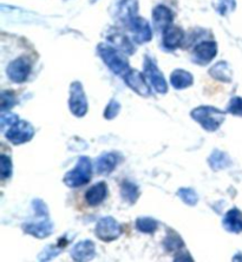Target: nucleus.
Wrapping results in <instances>:
<instances>
[{
    "mask_svg": "<svg viewBox=\"0 0 242 262\" xmlns=\"http://www.w3.org/2000/svg\"><path fill=\"white\" fill-rule=\"evenodd\" d=\"M191 118L196 121L207 131H216L225 122L227 111H222L214 106H199L190 114Z\"/></svg>",
    "mask_w": 242,
    "mask_h": 262,
    "instance_id": "f257e3e1",
    "label": "nucleus"
},
{
    "mask_svg": "<svg viewBox=\"0 0 242 262\" xmlns=\"http://www.w3.org/2000/svg\"><path fill=\"white\" fill-rule=\"evenodd\" d=\"M97 51L103 61L107 65V68L114 73H116V75L123 77L130 70L128 60L123 58V56L118 52V49H115L113 46L102 43L98 45Z\"/></svg>",
    "mask_w": 242,
    "mask_h": 262,
    "instance_id": "f03ea898",
    "label": "nucleus"
},
{
    "mask_svg": "<svg viewBox=\"0 0 242 262\" xmlns=\"http://www.w3.org/2000/svg\"><path fill=\"white\" fill-rule=\"evenodd\" d=\"M92 176V163L89 157H79L76 167L67 172L64 176V183L70 188H78L89 183Z\"/></svg>",
    "mask_w": 242,
    "mask_h": 262,
    "instance_id": "7ed1b4c3",
    "label": "nucleus"
},
{
    "mask_svg": "<svg viewBox=\"0 0 242 262\" xmlns=\"http://www.w3.org/2000/svg\"><path fill=\"white\" fill-rule=\"evenodd\" d=\"M123 233V229L120 223L116 220L106 216L99 220L96 225L95 234L99 240L110 242L114 240H117Z\"/></svg>",
    "mask_w": 242,
    "mask_h": 262,
    "instance_id": "20e7f679",
    "label": "nucleus"
},
{
    "mask_svg": "<svg viewBox=\"0 0 242 262\" xmlns=\"http://www.w3.org/2000/svg\"><path fill=\"white\" fill-rule=\"evenodd\" d=\"M69 106L76 117H83L87 113L86 95L84 92L83 85L79 82H74L71 84Z\"/></svg>",
    "mask_w": 242,
    "mask_h": 262,
    "instance_id": "39448f33",
    "label": "nucleus"
},
{
    "mask_svg": "<svg viewBox=\"0 0 242 262\" xmlns=\"http://www.w3.org/2000/svg\"><path fill=\"white\" fill-rule=\"evenodd\" d=\"M5 134L7 141H10L11 143L14 145H19L24 144L26 142L32 140L34 135V129L33 126L31 125V123L19 119L14 125L9 128V130H7Z\"/></svg>",
    "mask_w": 242,
    "mask_h": 262,
    "instance_id": "423d86ee",
    "label": "nucleus"
},
{
    "mask_svg": "<svg viewBox=\"0 0 242 262\" xmlns=\"http://www.w3.org/2000/svg\"><path fill=\"white\" fill-rule=\"evenodd\" d=\"M113 15L123 24L128 25L129 21L137 15V0H115L113 4Z\"/></svg>",
    "mask_w": 242,
    "mask_h": 262,
    "instance_id": "0eeeda50",
    "label": "nucleus"
},
{
    "mask_svg": "<svg viewBox=\"0 0 242 262\" xmlns=\"http://www.w3.org/2000/svg\"><path fill=\"white\" fill-rule=\"evenodd\" d=\"M144 75L156 92L163 95L168 91V84L164 79L162 72L159 70L156 64L148 57H145L144 60Z\"/></svg>",
    "mask_w": 242,
    "mask_h": 262,
    "instance_id": "6e6552de",
    "label": "nucleus"
},
{
    "mask_svg": "<svg viewBox=\"0 0 242 262\" xmlns=\"http://www.w3.org/2000/svg\"><path fill=\"white\" fill-rule=\"evenodd\" d=\"M130 30V32L133 33L134 40L138 44H145L149 43L152 38V31L151 26L149 25V23L145 19L141 17H134L131 20L129 21V24L126 25Z\"/></svg>",
    "mask_w": 242,
    "mask_h": 262,
    "instance_id": "1a4fd4ad",
    "label": "nucleus"
},
{
    "mask_svg": "<svg viewBox=\"0 0 242 262\" xmlns=\"http://www.w3.org/2000/svg\"><path fill=\"white\" fill-rule=\"evenodd\" d=\"M123 78H124L126 85L130 89H133L136 94L142 96V97H150L151 96V89L148 85L144 76L142 75L140 71L130 69V70L123 76Z\"/></svg>",
    "mask_w": 242,
    "mask_h": 262,
    "instance_id": "9d476101",
    "label": "nucleus"
},
{
    "mask_svg": "<svg viewBox=\"0 0 242 262\" xmlns=\"http://www.w3.org/2000/svg\"><path fill=\"white\" fill-rule=\"evenodd\" d=\"M217 55V44L212 40L202 41L196 45L193 52V60L196 64L206 65L212 61Z\"/></svg>",
    "mask_w": 242,
    "mask_h": 262,
    "instance_id": "9b49d317",
    "label": "nucleus"
},
{
    "mask_svg": "<svg viewBox=\"0 0 242 262\" xmlns=\"http://www.w3.org/2000/svg\"><path fill=\"white\" fill-rule=\"evenodd\" d=\"M31 72V65L25 58L11 61L7 67V76L14 83H24Z\"/></svg>",
    "mask_w": 242,
    "mask_h": 262,
    "instance_id": "f8f14e48",
    "label": "nucleus"
},
{
    "mask_svg": "<svg viewBox=\"0 0 242 262\" xmlns=\"http://www.w3.org/2000/svg\"><path fill=\"white\" fill-rule=\"evenodd\" d=\"M121 157L116 152H105L95 161V170L98 175H109L120 163Z\"/></svg>",
    "mask_w": 242,
    "mask_h": 262,
    "instance_id": "ddd939ff",
    "label": "nucleus"
},
{
    "mask_svg": "<svg viewBox=\"0 0 242 262\" xmlns=\"http://www.w3.org/2000/svg\"><path fill=\"white\" fill-rule=\"evenodd\" d=\"M26 234L32 235L37 238H45L50 236L53 232V223L48 217L40 220L39 222H30L23 226Z\"/></svg>",
    "mask_w": 242,
    "mask_h": 262,
    "instance_id": "4468645a",
    "label": "nucleus"
},
{
    "mask_svg": "<svg viewBox=\"0 0 242 262\" xmlns=\"http://www.w3.org/2000/svg\"><path fill=\"white\" fill-rule=\"evenodd\" d=\"M70 255L75 261H90L96 255V245L91 240L80 241L74 246Z\"/></svg>",
    "mask_w": 242,
    "mask_h": 262,
    "instance_id": "2eb2a0df",
    "label": "nucleus"
},
{
    "mask_svg": "<svg viewBox=\"0 0 242 262\" xmlns=\"http://www.w3.org/2000/svg\"><path fill=\"white\" fill-rule=\"evenodd\" d=\"M152 23L153 28L159 32H164L168 28H170L172 23V13L168 7L163 5L156 6L152 11Z\"/></svg>",
    "mask_w": 242,
    "mask_h": 262,
    "instance_id": "dca6fc26",
    "label": "nucleus"
},
{
    "mask_svg": "<svg viewBox=\"0 0 242 262\" xmlns=\"http://www.w3.org/2000/svg\"><path fill=\"white\" fill-rule=\"evenodd\" d=\"M222 226L229 233H242V211L237 208L228 210L222 220Z\"/></svg>",
    "mask_w": 242,
    "mask_h": 262,
    "instance_id": "f3484780",
    "label": "nucleus"
},
{
    "mask_svg": "<svg viewBox=\"0 0 242 262\" xmlns=\"http://www.w3.org/2000/svg\"><path fill=\"white\" fill-rule=\"evenodd\" d=\"M107 195V186L105 182H98L92 186L85 194V201L89 206H99Z\"/></svg>",
    "mask_w": 242,
    "mask_h": 262,
    "instance_id": "a211bd4d",
    "label": "nucleus"
},
{
    "mask_svg": "<svg viewBox=\"0 0 242 262\" xmlns=\"http://www.w3.org/2000/svg\"><path fill=\"white\" fill-rule=\"evenodd\" d=\"M183 40V31L178 26H170L163 32V46L167 50H175Z\"/></svg>",
    "mask_w": 242,
    "mask_h": 262,
    "instance_id": "6ab92c4d",
    "label": "nucleus"
},
{
    "mask_svg": "<svg viewBox=\"0 0 242 262\" xmlns=\"http://www.w3.org/2000/svg\"><path fill=\"white\" fill-rule=\"evenodd\" d=\"M193 82H194L193 75L186 70H182V69H178V70H175L170 76L171 85L175 89H178V90H182V89L189 88L190 85H193Z\"/></svg>",
    "mask_w": 242,
    "mask_h": 262,
    "instance_id": "aec40b11",
    "label": "nucleus"
},
{
    "mask_svg": "<svg viewBox=\"0 0 242 262\" xmlns=\"http://www.w3.org/2000/svg\"><path fill=\"white\" fill-rule=\"evenodd\" d=\"M208 163L214 171H217L228 168L232 164V161L226 152H222L220 150H214L212 155L208 157Z\"/></svg>",
    "mask_w": 242,
    "mask_h": 262,
    "instance_id": "412c9836",
    "label": "nucleus"
},
{
    "mask_svg": "<svg viewBox=\"0 0 242 262\" xmlns=\"http://www.w3.org/2000/svg\"><path fill=\"white\" fill-rule=\"evenodd\" d=\"M209 75L213 77V78L221 80V82L225 83H229L232 80L233 73H232V69L229 68V65L226 63V61H220L216 65L210 69Z\"/></svg>",
    "mask_w": 242,
    "mask_h": 262,
    "instance_id": "4be33fe9",
    "label": "nucleus"
},
{
    "mask_svg": "<svg viewBox=\"0 0 242 262\" xmlns=\"http://www.w3.org/2000/svg\"><path fill=\"white\" fill-rule=\"evenodd\" d=\"M109 40L116 46V49L120 50L121 52H124L126 55H133V53H135V48H134L133 43L124 36V34L114 33L113 36L109 37Z\"/></svg>",
    "mask_w": 242,
    "mask_h": 262,
    "instance_id": "5701e85b",
    "label": "nucleus"
},
{
    "mask_svg": "<svg viewBox=\"0 0 242 262\" xmlns=\"http://www.w3.org/2000/svg\"><path fill=\"white\" fill-rule=\"evenodd\" d=\"M121 195L126 202L133 204L140 198V189L135 183L130 182V181H124L121 187Z\"/></svg>",
    "mask_w": 242,
    "mask_h": 262,
    "instance_id": "b1692460",
    "label": "nucleus"
},
{
    "mask_svg": "<svg viewBox=\"0 0 242 262\" xmlns=\"http://www.w3.org/2000/svg\"><path fill=\"white\" fill-rule=\"evenodd\" d=\"M157 227H159V222L152 217H140L136 221V228L145 234L155 233Z\"/></svg>",
    "mask_w": 242,
    "mask_h": 262,
    "instance_id": "393cba45",
    "label": "nucleus"
},
{
    "mask_svg": "<svg viewBox=\"0 0 242 262\" xmlns=\"http://www.w3.org/2000/svg\"><path fill=\"white\" fill-rule=\"evenodd\" d=\"M164 247L168 250H170V252H174V250L183 249L184 242L180 235H178L175 232H170L166 237V240H164Z\"/></svg>",
    "mask_w": 242,
    "mask_h": 262,
    "instance_id": "a878e982",
    "label": "nucleus"
},
{
    "mask_svg": "<svg viewBox=\"0 0 242 262\" xmlns=\"http://www.w3.org/2000/svg\"><path fill=\"white\" fill-rule=\"evenodd\" d=\"M178 196L188 206H195L199 202V196L196 191L190 189V188H181L178 191Z\"/></svg>",
    "mask_w": 242,
    "mask_h": 262,
    "instance_id": "bb28decb",
    "label": "nucleus"
},
{
    "mask_svg": "<svg viewBox=\"0 0 242 262\" xmlns=\"http://www.w3.org/2000/svg\"><path fill=\"white\" fill-rule=\"evenodd\" d=\"M0 175H2V180L10 179L12 175V160L4 154L0 156Z\"/></svg>",
    "mask_w": 242,
    "mask_h": 262,
    "instance_id": "cd10ccee",
    "label": "nucleus"
},
{
    "mask_svg": "<svg viewBox=\"0 0 242 262\" xmlns=\"http://www.w3.org/2000/svg\"><path fill=\"white\" fill-rule=\"evenodd\" d=\"M61 246H48V247H45L43 249V252H41L39 255H38V260L40 261H48V260H51L53 257H56L57 255H59L61 253Z\"/></svg>",
    "mask_w": 242,
    "mask_h": 262,
    "instance_id": "c85d7f7f",
    "label": "nucleus"
},
{
    "mask_svg": "<svg viewBox=\"0 0 242 262\" xmlns=\"http://www.w3.org/2000/svg\"><path fill=\"white\" fill-rule=\"evenodd\" d=\"M121 111V104L118 103L116 99H111L105 107L104 111V117L106 119H114L117 117V115Z\"/></svg>",
    "mask_w": 242,
    "mask_h": 262,
    "instance_id": "c756f323",
    "label": "nucleus"
},
{
    "mask_svg": "<svg viewBox=\"0 0 242 262\" xmlns=\"http://www.w3.org/2000/svg\"><path fill=\"white\" fill-rule=\"evenodd\" d=\"M227 111L234 116L242 117V97H233L230 99Z\"/></svg>",
    "mask_w": 242,
    "mask_h": 262,
    "instance_id": "7c9ffc66",
    "label": "nucleus"
},
{
    "mask_svg": "<svg viewBox=\"0 0 242 262\" xmlns=\"http://www.w3.org/2000/svg\"><path fill=\"white\" fill-rule=\"evenodd\" d=\"M17 103V99L10 91H2V111L10 110Z\"/></svg>",
    "mask_w": 242,
    "mask_h": 262,
    "instance_id": "2f4dec72",
    "label": "nucleus"
},
{
    "mask_svg": "<svg viewBox=\"0 0 242 262\" xmlns=\"http://www.w3.org/2000/svg\"><path fill=\"white\" fill-rule=\"evenodd\" d=\"M19 121V117L14 114H6L5 111L0 116V125H2V130L5 131V128H11V126L14 125L15 123Z\"/></svg>",
    "mask_w": 242,
    "mask_h": 262,
    "instance_id": "473e14b6",
    "label": "nucleus"
},
{
    "mask_svg": "<svg viewBox=\"0 0 242 262\" xmlns=\"http://www.w3.org/2000/svg\"><path fill=\"white\" fill-rule=\"evenodd\" d=\"M32 207H33L34 213H36L38 216L46 217L49 215L48 206H46V204L41 201V200H34V201L32 202Z\"/></svg>",
    "mask_w": 242,
    "mask_h": 262,
    "instance_id": "72a5a7b5",
    "label": "nucleus"
},
{
    "mask_svg": "<svg viewBox=\"0 0 242 262\" xmlns=\"http://www.w3.org/2000/svg\"><path fill=\"white\" fill-rule=\"evenodd\" d=\"M235 0H221L220 6H218V11H220L221 14H225L228 11H233L235 9Z\"/></svg>",
    "mask_w": 242,
    "mask_h": 262,
    "instance_id": "f704fd0d",
    "label": "nucleus"
},
{
    "mask_svg": "<svg viewBox=\"0 0 242 262\" xmlns=\"http://www.w3.org/2000/svg\"><path fill=\"white\" fill-rule=\"evenodd\" d=\"M193 261V259H191L189 254L187 253V250L183 249V252H180V254H178V255L175 256L174 261Z\"/></svg>",
    "mask_w": 242,
    "mask_h": 262,
    "instance_id": "c9c22d12",
    "label": "nucleus"
}]
</instances>
